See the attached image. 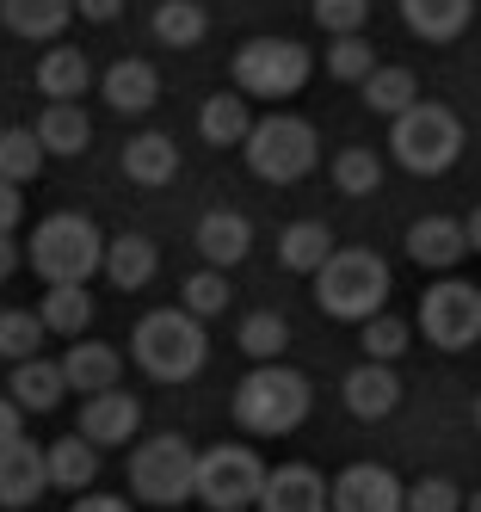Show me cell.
Here are the masks:
<instances>
[{"label": "cell", "mask_w": 481, "mask_h": 512, "mask_svg": "<svg viewBox=\"0 0 481 512\" xmlns=\"http://www.w3.org/2000/svg\"><path fill=\"white\" fill-rule=\"evenodd\" d=\"M309 408H315V389H309V377L303 371H290V364H253V371L241 377V389H235V420L253 432V438H284V432H296L309 420Z\"/></svg>", "instance_id": "obj_1"}, {"label": "cell", "mask_w": 481, "mask_h": 512, "mask_svg": "<svg viewBox=\"0 0 481 512\" xmlns=\"http://www.w3.org/2000/svg\"><path fill=\"white\" fill-rule=\"evenodd\" d=\"M130 352L155 383H192L210 358V340L192 309H148L130 334Z\"/></svg>", "instance_id": "obj_2"}, {"label": "cell", "mask_w": 481, "mask_h": 512, "mask_svg": "<svg viewBox=\"0 0 481 512\" xmlns=\"http://www.w3.org/2000/svg\"><path fill=\"white\" fill-rule=\"evenodd\" d=\"M315 303L333 321H370L377 309H389V266L370 247H333L315 272Z\"/></svg>", "instance_id": "obj_3"}, {"label": "cell", "mask_w": 481, "mask_h": 512, "mask_svg": "<svg viewBox=\"0 0 481 512\" xmlns=\"http://www.w3.org/2000/svg\"><path fill=\"white\" fill-rule=\"evenodd\" d=\"M31 272L44 278V284H87L93 266H105V235L87 223V216H44V223L31 229Z\"/></svg>", "instance_id": "obj_4"}, {"label": "cell", "mask_w": 481, "mask_h": 512, "mask_svg": "<svg viewBox=\"0 0 481 512\" xmlns=\"http://www.w3.org/2000/svg\"><path fill=\"white\" fill-rule=\"evenodd\" d=\"M247 167L266 179V186H296V179H309L315 161H321V136L309 118H290V112H272V118H259L247 130Z\"/></svg>", "instance_id": "obj_5"}, {"label": "cell", "mask_w": 481, "mask_h": 512, "mask_svg": "<svg viewBox=\"0 0 481 512\" xmlns=\"http://www.w3.org/2000/svg\"><path fill=\"white\" fill-rule=\"evenodd\" d=\"M389 149H395V161L407 173H444V167H457V155H463V118L451 112V105L414 99L395 118V130H389Z\"/></svg>", "instance_id": "obj_6"}, {"label": "cell", "mask_w": 481, "mask_h": 512, "mask_svg": "<svg viewBox=\"0 0 481 512\" xmlns=\"http://www.w3.org/2000/svg\"><path fill=\"white\" fill-rule=\"evenodd\" d=\"M124 475H130V494H142L148 506H179L198 488V457L179 432H161V438H148V445L130 451Z\"/></svg>", "instance_id": "obj_7"}, {"label": "cell", "mask_w": 481, "mask_h": 512, "mask_svg": "<svg viewBox=\"0 0 481 512\" xmlns=\"http://www.w3.org/2000/svg\"><path fill=\"white\" fill-rule=\"evenodd\" d=\"M309 75H315V62L296 38H253L235 50V87L247 99H290Z\"/></svg>", "instance_id": "obj_8"}, {"label": "cell", "mask_w": 481, "mask_h": 512, "mask_svg": "<svg viewBox=\"0 0 481 512\" xmlns=\"http://www.w3.org/2000/svg\"><path fill=\"white\" fill-rule=\"evenodd\" d=\"M259 488H266V463H259L253 445H216L198 457V500L210 512H247L259 506Z\"/></svg>", "instance_id": "obj_9"}, {"label": "cell", "mask_w": 481, "mask_h": 512, "mask_svg": "<svg viewBox=\"0 0 481 512\" xmlns=\"http://www.w3.org/2000/svg\"><path fill=\"white\" fill-rule=\"evenodd\" d=\"M420 334L438 352H469L481 340V290L463 278H438L420 297Z\"/></svg>", "instance_id": "obj_10"}, {"label": "cell", "mask_w": 481, "mask_h": 512, "mask_svg": "<svg viewBox=\"0 0 481 512\" xmlns=\"http://www.w3.org/2000/svg\"><path fill=\"white\" fill-rule=\"evenodd\" d=\"M259 512H333V482L315 463H278V469H266Z\"/></svg>", "instance_id": "obj_11"}, {"label": "cell", "mask_w": 481, "mask_h": 512, "mask_svg": "<svg viewBox=\"0 0 481 512\" xmlns=\"http://www.w3.org/2000/svg\"><path fill=\"white\" fill-rule=\"evenodd\" d=\"M333 512H407V488L383 463H352L333 482Z\"/></svg>", "instance_id": "obj_12"}, {"label": "cell", "mask_w": 481, "mask_h": 512, "mask_svg": "<svg viewBox=\"0 0 481 512\" xmlns=\"http://www.w3.org/2000/svg\"><path fill=\"white\" fill-rule=\"evenodd\" d=\"M50 488V457L25 445V438H13V445H0V506L7 512H25L31 500H44Z\"/></svg>", "instance_id": "obj_13"}, {"label": "cell", "mask_w": 481, "mask_h": 512, "mask_svg": "<svg viewBox=\"0 0 481 512\" xmlns=\"http://www.w3.org/2000/svg\"><path fill=\"white\" fill-rule=\"evenodd\" d=\"M463 253H469V229L457 216H420V223L407 229V260L426 266V272H451Z\"/></svg>", "instance_id": "obj_14"}, {"label": "cell", "mask_w": 481, "mask_h": 512, "mask_svg": "<svg viewBox=\"0 0 481 512\" xmlns=\"http://www.w3.org/2000/svg\"><path fill=\"white\" fill-rule=\"evenodd\" d=\"M247 247H253V223L241 210H204L198 216V253H204V266L216 272H229L247 260Z\"/></svg>", "instance_id": "obj_15"}, {"label": "cell", "mask_w": 481, "mask_h": 512, "mask_svg": "<svg viewBox=\"0 0 481 512\" xmlns=\"http://www.w3.org/2000/svg\"><path fill=\"white\" fill-rule=\"evenodd\" d=\"M136 426H142L136 395H124V389L87 395V408H81V438H93V445H124V438H136Z\"/></svg>", "instance_id": "obj_16"}, {"label": "cell", "mask_w": 481, "mask_h": 512, "mask_svg": "<svg viewBox=\"0 0 481 512\" xmlns=\"http://www.w3.org/2000/svg\"><path fill=\"white\" fill-rule=\"evenodd\" d=\"M99 93H105L111 112H148V105L161 99V75H155V62L124 56V62H111V68H105Z\"/></svg>", "instance_id": "obj_17"}, {"label": "cell", "mask_w": 481, "mask_h": 512, "mask_svg": "<svg viewBox=\"0 0 481 512\" xmlns=\"http://www.w3.org/2000/svg\"><path fill=\"white\" fill-rule=\"evenodd\" d=\"M0 19L25 44H56L74 19V0H0Z\"/></svg>", "instance_id": "obj_18"}, {"label": "cell", "mask_w": 481, "mask_h": 512, "mask_svg": "<svg viewBox=\"0 0 481 512\" xmlns=\"http://www.w3.org/2000/svg\"><path fill=\"white\" fill-rule=\"evenodd\" d=\"M395 401H401V377L389 371V364H377V358H364L358 371L346 377V408L358 420H389Z\"/></svg>", "instance_id": "obj_19"}, {"label": "cell", "mask_w": 481, "mask_h": 512, "mask_svg": "<svg viewBox=\"0 0 481 512\" xmlns=\"http://www.w3.org/2000/svg\"><path fill=\"white\" fill-rule=\"evenodd\" d=\"M401 19H407V31H414V38L451 44V38H463V31H469L475 0H401Z\"/></svg>", "instance_id": "obj_20"}, {"label": "cell", "mask_w": 481, "mask_h": 512, "mask_svg": "<svg viewBox=\"0 0 481 512\" xmlns=\"http://www.w3.org/2000/svg\"><path fill=\"white\" fill-rule=\"evenodd\" d=\"M124 173L136 186H173L179 179V142L161 136V130H142L124 142Z\"/></svg>", "instance_id": "obj_21"}, {"label": "cell", "mask_w": 481, "mask_h": 512, "mask_svg": "<svg viewBox=\"0 0 481 512\" xmlns=\"http://www.w3.org/2000/svg\"><path fill=\"white\" fill-rule=\"evenodd\" d=\"M62 377H68V389H74V395H105V389H118L124 358L111 352V346H99V340H81V346H68Z\"/></svg>", "instance_id": "obj_22"}, {"label": "cell", "mask_w": 481, "mask_h": 512, "mask_svg": "<svg viewBox=\"0 0 481 512\" xmlns=\"http://www.w3.org/2000/svg\"><path fill=\"white\" fill-rule=\"evenodd\" d=\"M7 395L19 401L25 414H50V408H62L68 377H62V364H50V358H19V364H13Z\"/></svg>", "instance_id": "obj_23"}, {"label": "cell", "mask_w": 481, "mask_h": 512, "mask_svg": "<svg viewBox=\"0 0 481 512\" xmlns=\"http://www.w3.org/2000/svg\"><path fill=\"white\" fill-rule=\"evenodd\" d=\"M44 457H50V488H62V494H87L99 482V445H93V438H81V432L56 438Z\"/></svg>", "instance_id": "obj_24"}, {"label": "cell", "mask_w": 481, "mask_h": 512, "mask_svg": "<svg viewBox=\"0 0 481 512\" xmlns=\"http://www.w3.org/2000/svg\"><path fill=\"white\" fill-rule=\"evenodd\" d=\"M31 130H37V142H44V155H81L93 142V124H87V112L74 99H50L44 118H37Z\"/></svg>", "instance_id": "obj_25"}, {"label": "cell", "mask_w": 481, "mask_h": 512, "mask_svg": "<svg viewBox=\"0 0 481 512\" xmlns=\"http://www.w3.org/2000/svg\"><path fill=\"white\" fill-rule=\"evenodd\" d=\"M327 253H333V229L315 223V216H303V223H290V229L278 235V266H284V272L315 278V272L327 266Z\"/></svg>", "instance_id": "obj_26"}, {"label": "cell", "mask_w": 481, "mask_h": 512, "mask_svg": "<svg viewBox=\"0 0 481 512\" xmlns=\"http://www.w3.org/2000/svg\"><path fill=\"white\" fill-rule=\"evenodd\" d=\"M93 87V62L74 50V44H56L44 50V62H37V93L44 99H81Z\"/></svg>", "instance_id": "obj_27"}, {"label": "cell", "mask_w": 481, "mask_h": 512, "mask_svg": "<svg viewBox=\"0 0 481 512\" xmlns=\"http://www.w3.org/2000/svg\"><path fill=\"white\" fill-rule=\"evenodd\" d=\"M155 272H161V253H155V241H148V235L105 241V278L118 284V290H142Z\"/></svg>", "instance_id": "obj_28"}, {"label": "cell", "mask_w": 481, "mask_h": 512, "mask_svg": "<svg viewBox=\"0 0 481 512\" xmlns=\"http://www.w3.org/2000/svg\"><path fill=\"white\" fill-rule=\"evenodd\" d=\"M247 130H253V112H247V99H241V93H210V99H204L198 136L210 142V149H241Z\"/></svg>", "instance_id": "obj_29"}, {"label": "cell", "mask_w": 481, "mask_h": 512, "mask_svg": "<svg viewBox=\"0 0 481 512\" xmlns=\"http://www.w3.org/2000/svg\"><path fill=\"white\" fill-rule=\"evenodd\" d=\"M44 327L62 340H81L87 334V321H93V297H87V284H50L44 290Z\"/></svg>", "instance_id": "obj_30"}, {"label": "cell", "mask_w": 481, "mask_h": 512, "mask_svg": "<svg viewBox=\"0 0 481 512\" xmlns=\"http://www.w3.org/2000/svg\"><path fill=\"white\" fill-rule=\"evenodd\" d=\"M414 99H420V81H414V68H401V62H377V75L364 81V105L383 112V118H401Z\"/></svg>", "instance_id": "obj_31"}, {"label": "cell", "mask_w": 481, "mask_h": 512, "mask_svg": "<svg viewBox=\"0 0 481 512\" xmlns=\"http://www.w3.org/2000/svg\"><path fill=\"white\" fill-rule=\"evenodd\" d=\"M204 31H210V13L198 7V0H161V7H155V38H161L167 50L204 44Z\"/></svg>", "instance_id": "obj_32"}, {"label": "cell", "mask_w": 481, "mask_h": 512, "mask_svg": "<svg viewBox=\"0 0 481 512\" xmlns=\"http://www.w3.org/2000/svg\"><path fill=\"white\" fill-rule=\"evenodd\" d=\"M44 173V142H37L31 124H7L0 130V179H13V186H25V179Z\"/></svg>", "instance_id": "obj_33"}, {"label": "cell", "mask_w": 481, "mask_h": 512, "mask_svg": "<svg viewBox=\"0 0 481 512\" xmlns=\"http://www.w3.org/2000/svg\"><path fill=\"white\" fill-rule=\"evenodd\" d=\"M377 186H383L377 149H340V161H333V192L340 198H370Z\"/></svg>", "instance_id": "obj_34"}, {"label": "cell", "mask_w": 481, "mask_h": 512, "mask_svg": "<svg viewBox=\"0 0 481 512\" xmlns=\"http://www.w3.org/2000/svg\"><path fill=\"white\" fill-rule=\"evenodd\" d=\"M44 315L37 309H0V358H37V346H44Z\"/></svg>", "instance_id": "obj_35"}, {"label": "cell", "mask_w": 481, "mask_h": 512, "mask_svg": "<svg viewBox=\"0 0 481 512\" xmlns=\"http://www.w3.org/2000/svg\"><path fill=\"white\" fill-rule=\"evenodd\" d=\"M179 309H192L198 321L222 315V309H229V272H216V266L185 272V284H179Z\"/></svg>", "instance_id": "obj_36"}, {"label": "cell", "mask_w": 481, "mask_h": 512, "mask_svg": "<svg viewBox=\"0 0 481 512\" xmlns=\"http://www.w3.org/2000/svg\"><path fill=\"white\" fill-rule=\"evenodd\" d=\"M284 346H290V327H284V315H272V309H253V315L241 321V352H247L253 364H272Z\"/></svg>", "instance_id": "obj_37"}, {"label": "cell", "mask_w": 481, "mask_h": 512, "mask_svg": "<svg viewBox=\"0 0 481 512\" xmlns=\"http://www.w3.org/2000/svg\"><path fill=\"white\" fill-rule=\"evenodd\" d=\"M327 75H333V81H358V87L377 75V50L364 44V31H352V38H333V44H327Z\"/></svg>", "instance_id": "obj_38"}, {"label": "cell", "mask_w": 481, "mask_h": 512, "mask_svg": "<svg viewBox=\"0 0 481 512\" xmlns=\"http://www.w3.org/2000/svg\"><path fill=\"white\" fill-rule=\"evenodd\" d=\"M358 327H364V358L395 364V358L407 352V321H401V315L377 309V315H370V321H358Z\"/></svg>", "instance_id": "obj_39"}, {"label": "cell", "mask_w": 481, "mask_h": 512, "mask_svg": "<svg viewBox=\"0 0 481 512\" xmlns=\"http://www.w3.org/2000/svg\"><path fill=\"white\" fill-rule=\"evenodd\" d=\"M364 19H370V0H315V25L327 38H352V31H364Z\"/></svg>", "instance_id": "obj_40"}, {"label": "cell", "mask_w": 481, "mask_h": 512, "mask_svg": "<svg viewBox=\"0 0 481 512\" xmlns=\"http://www.w3.org/2000/svg\"><path fill=\"white\" fill-rule=\"evenodd\" d=\"M407 512H463V494L444 475H426V482L407 488Z\"/></svg>", "instance_id": "obj_41"}, {"label": "cell", "mask_w": 481, "mask_h": 512, "mask_svg": "<svg viewBox=\"0 0 481 512\" xmlns=\"http://www.w3.org/2000/svg\"><path fill=\"white\" fill-rule=\"evenodd\" d=\"M19 223H25V198H19L13 179H0V235H13Z\"/></svg>", "instance_id": "obj_42"}, {"label": "cell", "mask_w": 481, "mask_h": 512, "mask_svg": "<svg viewBox=\"0 0 481 512\" xmlns=\"http://www.w3.org/2000/svg\"><path fill=\"white\" fill-rule=\"evenodd\" d=\"M124 13V0H74V19H87V25H111Z\"/></svg>", "instance_id": "obj_43"}, {"label": "cell", "mask_w": 481, "mask_h": 512, "mask_svg": "<svg viewBox=\"0 0 481 512\" xmlns=\"http://www.w3.org/2000/svg\"><path fill=\"white\" fill-rule=\"evenodd\" d=\"M13 438H25V408L13 395H0V445H13Z\"/></svg>", "instance_id": "obj_44"}, {"label": "cell", "mask_w": 481, "mask_h": 512, "mask_svg": "<svg viewBox=\"0 0 481 512\" xmlns=\"http://www.w3.org/2000/svg\"><path fill=\"white\" fill-rule=\"evenodd\" d=\"M68 512H130V506H124V500H111V494H81Z\"/></svg>", "instance_id": "obj_45"}, {"label": "cell", "mask_w": 481, "mask_h": 512, "mask_svg": "<svg viewBox=\"0 0 481 512\" xmlns=\"http://www.w3.org/2000/svg\"><path fill=\"white\" fill-rule=\"evenodd\" d=\"M13 272H19V241H13V235H0V284H7Z\"/></svg>", "instance_id": "obj_46"}, {"label": "cell", "mask_w": 481, "mask_h": 512, "mask_svg": "<svg viewBox=\"0 0 481 512\" xmlns=\"http://www.w3.org/2000/svg\"><path fill=\"white\" fill-rule=\"evenodd\" d=\"M463 229H469V253H481V204L463 216Z\"/></svg>", "instance_id": "obj_47"}, {"label": "cell", "mask_w": 481, "mask_h": 512, "mask_svg": "<svg viewBox=\"0 0 481 512\" xmlns=\"http://www.w3.org/2000/svg\"><path fill=\"white\" fill-rule=\"evenodd\" d=\"M463 512H481V488H475V494H463Z\"/></svg>", "instance_id": "obj_48"}, {"label": "cell", "mask_w": 481, "mask_h": 512, "mask_svg": "<svg viewBox=\"0 0 481 512\" xmlns=\"http://www.w3.org/2000/svg\"><path fill=\"white\" fill-rule=\"evenodd\" d=\"M475 426H481V395H475Z\"/></svg>", "instance_id": "obj_49"}]
</instances>
